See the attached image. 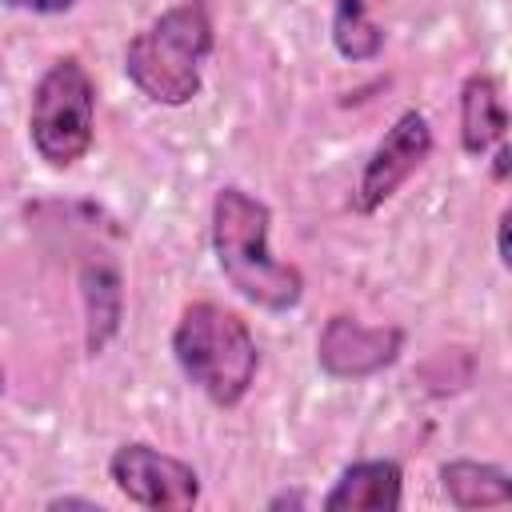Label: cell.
Segmentation results:
<instances>
[{
  "mask_svg": "<svg viewBox=\"0 0 512 512\" xmlns=\"http://www.w3.org/2000/svg\"><path fill=\"white\" fill-rule=\"evenodd\" d=\"M268 224L272 212L264 200L248 196L244 188H220L212 200V248L216 264L228 276V284L268 308L284 312L304 296V276L296 264L276 260L268 248Z\"/></svg>",
  "mask_w": 512,
  "mask_h": 512,
  "instance_id": "cell-1",
  "label": "cell"
},
{
  "mask_svg": "<svg viewBox=\"0 0 512 512\" xmlns=\"http://www.w3.org/2000/svg\"><path fill=\"white\" fill-rule=\"evenodd\" d=\"M172 356L180 372L220 408H232L248 396L260 352L248 324L212 300H196L180 312L172 332Z\"/></svg>",
  "mask_w": 512,
  "mask_h": 512,
  "instance_id": "cell-2",
  "label": "cell"
},
{
  "mask_svg": "<svg viewBox=\"0 0 512 512\" xmlns=\"http://www.w3.org/2000/svg\"><path fill=\"white\" fill-rule=\"evenodd\" d=\"M212 52V20L204 0L160 12L124 48L128 80L156 104L180 108L200 92V64Z\"/></svg>",
  "mask_w": 512,
  "mask_h": 512,
  "instance_id": "cell-3",
  "label": "cell"
},
{
  "mask_svg": "<svg viewBox=\"0 0 512 512\" xmlns=\"http://www.w3.org/2000/svg\"><path fill=\"white\" fill-rule=\"evenodd\" d=\"M92 128H96V84L76 56H64L40 76L32 92V108H28L32 148L52 168H68L92 148Z\"/></svg>",
  "mask_w": 512,
  "mask_h": 512,
  "instance_id": "cell-4",
  "label": "cell"
},
{
  "mask_svg": "<svg viewBox=\"0 0 512 512\" xmlns=\"http://www.w3.org/2000/svg\"><path fill=\"white\" fill-rule=\"evenodd\" d=\"M112 484L140 508L156 512H184L200 500V476L192 464L156 452L148 444H124L108 460Z\"/></svg>",
  "mask_w": 512,
  "mask_h": 512,
  "instance_id": "cell-5",
  "label": "cell"
},
{
  "mask_svg": "<svg viewBox=\"0 0 512 512\" xmlns=\"http://www.w3.org/2000/svg\"><path fill=\"white\" fill-rule=\"evenodd\" d=\"M432 152V128L420 112H404L396 116V124L384 132V140L376 144V152L364 160V172L356 180V208L360 212H376Z\"/></svg>",
  "mask_w": 512,
  "mask_h": 512,
  "instance_id": "cell-6",
  "label": "cell"
},
{
  "mask_svg": "<svg viewBox=\"0 0 512 512\" xmlns=\"http://www.w3.org/2000/svg\"><path fill=\"white\" fill-rule=\"evenodd\" d=\"M404 348V332L392 324L368 328L352 316H328L316 340V360L336 380H364L384 372Z\"/></svg>",
  "mask_w": 512,
  "mask_h": 512,
  "instance_id": "cell-7",
  "label": "cell"
},
{
  "mask_svg": "<svg viewBox=\"0 0 512 512\" xmlns=\"http://www.w3.org/2000/svg\"><path fill=\"white\" fill-rule=\"evenodd\" d=\"M400 488H404V472L396 460H360L340 472V480L324 496V508L328 512H396Z\"/></svg>",
  "mask_w": 512,
  "mask_h": 512,
  "instance_id": "cell-8",
  "label": "cell"
},
{
  "mask_svg": "<svg viewBox=\"0 0 512 512\" xmlns=\"http://www.w3.org/2000/svg\"><path fill=\"white\" fill-rule=\"evenodd\" d=\"M80 292H84V348H88V356H96V352L108 348V340L120 332V320H124L120 272L108 260L84 264Z\"/></svg>",
  "mask_w": 512,
  "mask_h": 512,
  "instance_id": "cell-9",
  "label": "cell"
},
{
  "mask_svg": "<svg viewBox=\"0 0 512 512\" xmlns=\"http://www.w3.org/2000/svg\"><path fill=\"white\" fill-rule=\"evenodd\" d=\"M508 132V112L500 104V84L488 72H472L460 88V144L468 156H484Z\"/></svg>",
  "mask_w": 512,
  "mask_h": 512,
  "instance_id": "cell-10",
  "label": "cell"
},
{
  "mask_svg": "<svg viewBox=\"0 0 512 512\" xmlns=\"http://www.w3.org/2000/svg\"><path fill=\"white\" fill-rule=\"evenodd\" d=\"M440 484L456 508H496L512 500L508 472L480 460H448L440 468Z\"/></svg>",
  "mask_w": 512,
  "mask_h": 512,
  "instance_id": "cell-11",
  "label": "cell"
},
{
  "mask_svg": "<svg viewBox=\"0 0 512 512\" xmlns=\"http://www.w3.org/2000/svg\"><path fill=\"white\" fill-rule=\"evenodd\" d=\"M332 44L344 60H372L384 48L380 24L368 16L364 0H336L332 12Z\"/></svg>",
  "mask_w": 512,
  "mask_h": 512,
  "instance_id": "cell-12",
  "label": "cell"
},
{
  "mask_svg": "<svg viewBox=\"0 0 512 512\" xmlns=\"http://www.w3.org/2000/svg\"><path fill=\"white\" fill-rule=\"evenodd\" d=\"M12 8H24V12H36V16H56V12H68L76 0H4Z\"/></svg>",
  "mask_w": 512,
  "mask_h": 512,
  "instance_id": "cell-13",
  "label": "cell"
},
{
  "mask_svg": "<svg viewBox=\"0 0 512 512\" xmlns=\"http://www.w3.org/2000/svg\"><path fill=\"white\" fill-rule=\"evenodd\" d=\"M496 252H500V264L508 268L512 264V252H508V212H500V220H496Z\"/></svg>",
  "mask_w": 512,
  "mask_h": 512,
  "instance_id": "cell-14",
  "label": "cell"
},
{
  "mask_svg": "<svg viewBox=\"0 0 512 512\" xmlns=\"http://www.w3.org/2000/svg\"><path fill=\"white\" fill-rule=\"evenodd\" d=\"M508 160H512V152H508V144L500 140V144H496V164H492V176H496V180H508Z\"/></svg>",
  "mask_w": 512,
  "mask_h": 512,
  "instance_id": "cell-15",
  "label": "cell"
},
{
  "mask_svg": "<svg viewBox=\"0 0 512 512\" xmlns=\"http://www.w3.org/2000/svg\"><path fill=\"white\" fill-rule=\"evenodd\" d=\"M48 508H88V512H96L100 504L96 500H80V496H56V500H48Z\"/></svg>",
  "mask_w": 512,
  "mask_h": 512,
  "instance_id": "cell-16",
  "label": "cell"
},
{
  "mask_svg": "<svg viewBox=\"0 0 512 512\" xmlns=\"http://www.w3.org/2000/svg\"><path fill=\"white\" fill-rule=\"evenodd\" d=\"M284 504H304V496H300V492H292V496L284 492V496H276V500H268V508H284Z\"/></svg>",
  "mask_w": 512,
  "mask_h": 512,
  "instance_id": "cell-17",
  "label": "cell"
},
{
  "mask_svg": "<svg viewBox=\"0 0 512 512\" xmlns=\"http://www.w3.org/2000/svg\"><path fill=\"white\" fill-rule=\"evenodd\" d=\"M0 392H4V372H0Z\"/></svg>",
  "mask_w": 512,
  "mask_h": 512,
  "instance_id": "cell-18",
  "label": "cell"
}]
</instances>
